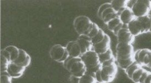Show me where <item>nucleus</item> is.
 I'll return each instance as SVG.
<instances>
[{"instance_id":"f257e3e1","label":"nucleus","mask_w":151,"mask_h":83,"mask_svg":"<svg viewBox=\"0 0 151 83\" xmlns=\"http://www.w3.org/2000/svg\"><path fill=\"white\" fill-rule=\"evenodd\" d=\"M116 61L124 71L134 62V46L131 44L118 43L116 48Z\"/></svg>"},{"instance_id":"f03ea898","label":"nucleus","mask_w":151,"mask_h":83,"mask_svg":"<svg viewBox=\"0 0 151 83\" xmlns=\"http://www.w3.org/2000/svg\"><path fill=\"white\" fill-rule=\"evenodd\" d=\"M115 61L116 58H114L101 64V68L95 73L98 83H110L113 81L118 73Z\"/></svg>"},{"instance_id":"7ed1b4c3","label":"nucleus","mask_w":151,"mask_h":83,"mask_svg":"<svg viewBox=\"0 0 151 83\" xmlns=\"http://www.w3.org/2000/svg\"><path fill=\"white\" fill-rule=\"evenodd\" d=\"M127 26L130 32L134 37L143 33H151V15L136 18Z\"/></svg>"},{"instance_id":"20e7f679","label":"nucleus","mask_w":151,"mask_h":83,"mask_svg":"<svg viewBox=\"0 0 151 83\" xmlns=\"http://www.w3.org/2000/svg\"><path fill=\"white\" fill-rule=\"evenodd\" d=\"M63 66L73 77L80 78L87 73V68L81 58L69 57L63 62Z\"/></svg>"},{"instance_id":"39448f33","label":"nucleus","mask_w":151,"mask_h":83,"mask_svg":"<svg viewBox=\"0 0 151 83\" xmlns=\"http://www.w3.org/2000/svg\"><path fill=\"white\" fill-rule=\"evenodd\" d=\"M81 58L84 63L87 72L96 73L102 66L99 55L94 50L88 51L81 56Z\"/></svg>"},{"instance_id":"423d86ee","label":"nucleus","mask_w":151,"mask_h":83,"mask_svg":"<svg viewBox=\"0 0 151 83\" xmlns=\"http://www.w3.org/2000/svg\"><path fill=\"white\" fill-rule=\"evenodd\" d=\"M94 23L88 17L81 15L76 18L73 25L76 31L80 36L88 34L91 32Z\"/></svg>"},{"instance_id":"0eeeda50","label":"nucleus","mask_w":151,"mask_h":83,"mask_svg":"<svg viewBox=\"0 0 151 83\" xmlns=\"http://www.w3.org/2000/svg\"><path fill=\"white\" fill-rule=\"evenodd\" d=\"M131 8L136 18L148 15L151 11V0L134 1Z\"/></svg>"},{"instance_id":"6e6552de","label":"nucleus","mask_w":151,"mask_h":83,"mask_svg":"<svg viewBox=\"0 0 151 83\" xmlns=\"http://www.w3.org/2000/svg\"><path fill=\"white\" fill-rule=\"evenodd\" d=\"M134 60L141 66L146 67L151 72V50L140 49L134 52Z\"/></svg>"},{"instance_id":"1a4fd4ad","label":"nucleus","mask_w":151,"mask_h":83,"mask_svg":"<svg viewBox=\"0 0 151 83\" xmlns=\"http://www.w3.org/2000/svg\"><path fill=\"white\" fill-rule=\"evenodd\" d=\"M50 56L55 61L58 62H64L70 57L66 48L59 44L52 46Z\"/></svg>"},{"instance_id":"9d476101","label":"nucleus","mask_w":151,"mask_h":83,"mask_svg":"<svg viewBox=\"0 0 151 83\" xmlns=\"http://www.w3.org/2000/svg\"><path fill=\"white\" fill-rule=\"evenodd\" d=\"M118 38V43H123L131 44L134 41V36L130 32L128 29L127 25H124V27L120 30L116 35Z\"/></svg>"},{"instance_id":"9b49d317","label":"nucleus","mask_w":151,"mask_h":83,"mask_svg":"<svg viewBox=\"0 0 151 83\" xmlns=\"http://www.w3.org/2000/svg\"><path fill=\"white\" fill-rule=\"evenodd\" d=\"M80 46L81 53L82 55L87 53L88 51L93 50V44L91 38L86 35H81L77 39Z\"/></svg>"},{"instance_id":"f8f14e48","label":"nucleus","mask_w":151,"mask_h":83,"mask_svg":"<svg viewBox=\"0 0 151 83\" xmlns=\"http://www.w3.org/2000/svg\"><path fill=\"white\" fill-rule=\"evenodd\" d=\"M110 38L106 34L104 39L100 43L93 46V50H94L97 54H104L110 49Z\"/></svg>"},{"instance_id":"ddd939ff","label":"nucleus","mask_w":151,"mask_h":83,"mask_svg":"<svg viewBox=\"0 0 151 83\" xmlns=\"http://www.w3.org/2000/svg\"><path fill=\"white\" fill-rule=\"evenodd\" d=\"M66 48L70 57L81 58L82 55L80 46L77 41L69 42Z\"/></svg>"},{"instance_id":"4468645a","label":"nucleus","mask_w":151,"mask_h":83,"mask_svg":"<svg viewBox=\"0 0 151 83\" xmlns=\"http://www.w3.org/2000/svg\"><path fill=\"white\" fill-rule=\"evenodd\" d=\"M119 16L122 23L125 25L129 24L136 17L129 6L127 7L119 14Z\"/></svg>"},{"instance_id":"2eb2a0df","label":"nucleus","mask_w":151,"mask_h":83,"mask_svg":"<svg viewBox=\"0 0 151 83\" xmlns=\"http://www.w3.org/2000/svg\"><path fill=\"white\" fill-rule=\"evenodd\" d=\"M25 67L20 66L14 62H11L9 66L7 72L13 78H18L23 75Z\"/></svg>"},{"instance_id":"dca6fc26","label":"nucleus","mask_w":151,"mask_h":83,"mask_svg":"<svg viewBox=\"0 0 151 83\" xmlns=\"http://www.w3.org/2000/svg\"><path fill=\"white\" fill-rule=\"evenodd\" d=\"M20 66L27 67L29 66L31 63V57L25 50L20 49V53L18 58L13 62Z\"/></svg>"},{"instance_id":"f3484780","label":"nucleus","mask_w":151,"mask_h":83,"mask_svg":"<svg viewBox=\"0 0 151 83\" xmlns=\"http://www.w3.org/2000/svg\"><path fill=\"white\" fill-rule=\"evenodd\" d=\"M130 2V1L127 0H113L110 3L112 8L119 15L120 13L128 7V4Z\"/></svg>"},{"instance_id":"a211bd4d","label":"nucleus","mask_w":151,"mask_h":83,"mask_svg":"<svg viewBox=\"0 0 151 83\" xmlns=\"http://www.w3.org/2000/svg\"><path fill=\"white\" fill-rule=\"evenodd\" d=\"M5 49L7 50L11 55V62H14L17 58H18L19 53H20V49L18 48L17 46H7L5 48Z\"/></svg>"},{"instance_id":"6ab92c4d","label":"nucleus","mask_w":151,"mask_h":83,"mask_svg":"<svg viewBox=\"0 0 151 83\" xmlns=\"http://www.w3.org/2000/svg\"><path fill=\"white\" fill-rule=\"evenodd\" d=\"M97 80L95 73L87 72L82 77L79 78L78 83H97Z\"/></svg>"},{"instance_id":"aec40b11","label":"nucleus","mask_w":151,"mask_h":83,"mask_svg":"<svg viewBox=\"0 0 151 83\" xmlns=\"http://www.w3.org/2000/svg\"><path fill=\"white\" fill-rule=\"evenodd\" d=\"M136 83H151V72L144 68Z\"/></svg>"},{"instance_id":"412c9836","label":"nucleus","mask_w":151,"mask_h":83,"mask_svg":"<svg viewBox=\"0 0 151 83\" xmlns=\"http://www.w3.org/2000/svg\"><path fill=\"white\" fill-rule=\"evenodd\" d=\"M11 63L9 58H6L3 54L0 53V70L1 72L7 71L9 66Z\"/></svg>"},{"instance_id":"4be33fe9","label":"nucleus","mask_w":151,"mask_h":83,"mask_svg":"<svg viewBox=\"0 0 151 83\" xmlns=\"http://www.w3.org/2000/svg\"><path fill=\"white\" fill-rule=\"evenodd\" d=\"M99 57L101 64L104 62H106L113 58H115L114 56L113 53L111 49L108 50L104 54H99Z\"/></svg>"},{"instance_id":"5701e85b","label":"nucleus","mask_w":151,"mask_h":83,"mask_svg":"<svg viewBox=\"0 0 151 83\" xmlns=\"http://www.w3.org/2000/svg\"><path fill=\"white\" fill-rule=\"evenodd\" d=\"M122 23L120 20V18L119 17L114 19L113 20L110 21L106 25L108 26V29L110 31H111V32H113L114 30L117 27H118Z\"/></svg>"},{"instance_id":"b1692460","label":"nucleus","mask_w":151,"mask_h":83,"mask_svg":"<svg viewBox=\"0 0 151 83\" xmlns=\"http://www.w3.org/2000/svg\"><path fill=\"white\" fill-rule=\"evenodd\" d=\"M12 78L7 71L1 72L0 83H12Z\"/></svg>"},{"instance_id":"393cba45","label":"nucleus","mask_w":151,"mask_h":83,"mask_svg":"<svg viewBox=\"0 0 151 83\" xmlns=\"http://www.w3.org/2000/svg\"><path fill=\"white\" fill-rule=\"evenodd\" d=\"M105 35H106V33H105V32L102 30H100L99 33H98L95 37L91 38L93 44V46L102 41L104 39Z\"/></svg>"},{"instance_id":"a878e982","label":"nucleus","mask_w":151,"mask_h":83,"mask_svg":"<svg viewBox=\"0 0 151 83\" xmlns=\"http://www.w3.org/2000/svg\"><path fill=\"white\" fill-rule=\"evenodd\" d=\"M119 17V16L118 13L116 12H114L110 13L107 15H106L105 18L103 19V21L105 24H107L110 21H111L112 20H113L114 19Z\"/></svg>"},{"instance_id":"bb28decb","label":"nucleus","mask_w":151,"mask_h":83,"mask_svg":"<svg viewBox=\"0 0 151 83\" xmlns=\"http://www.w3.org/2000/svg\"><path fill=\"white\" fill-rule=\"evenodd\" d=\"M110 7H111V3H105V4H101L100 6V7L99 8L98 11V15L99 17L101 18V14H102L103 12L106 9L109 8Z\"/></svg>"},{"instance_id":"cd10ccee","label":"nucleus","mask_w":151,"mask_h":83,"mask_svg":"<svg viewBox=\"0 0 151 83\" xmlns=\"http://www.w3.org/2000/svg\"><path fill=\"white\" fill-rule=\"evenodd\" d=\"M100 30H101V29L99 27L98 25L96 24V23H94L92 30V31H91L90 33L88 34V36H89L90 38H91L95 37L97 34L99 33Z\"/></svg>"},{"instance_id":"c85d7f7f","label":"nucleus","mask_w":151,"mask_h":83,"mask_svg":"<svg viewBox=\"0 0 151 83\" xmlns=\"http://www.w3.org/2000/svg\"><path fill=\"white\" fill-rule=\"evenodd\" d=\"M114 12H115V11L114 10V9L112 8V7H110V8H109L106 9L105 10V11L103 12V13H102V14H101V19L103 20V19L105 18L106 15H107L109 13Z\"/></svg>"}]
</instances>
